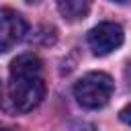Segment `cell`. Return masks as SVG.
I'll list each match as a JSON object with an SVG mask.
<instances>
[{
  "instance_id": "obj_1",
  "label": "cell",
  "mask_w": 131,
  "mask_h": 131,
  "mask_svg": "<svg viewBox=\"0 0 131 131\" xmlns=\"http://www.w3.org/2000/svg\"><path fill=\"white\" fill-rule=\"evenodd\" d=\"M45 96V82L41 76V59L33 53H23L10 63L8 100L14 111L29 113Z\"/></svg>"
},
{
  "instance_id": "obj_2",
  "label": "cell",
  "mask_w": 131,
  "mask_h": 131,
  "mask_svg": "<svg viewBox=\"0 0 131 131\" xmlns=\"http://www.w3.org/2000/svg\"><path fill=\"white\" fill-rule=\"evenodd\" d=\"M115 90V82L108 74L104 72H90L86 76H82L76 86H74V96L78 100V104H82L84 108L96 111L102 108Z\"/></svg>"
},
{
  "instance_id": "obj_3",
  "label": "cell",
  "mask_w": 131,
  "mask_h": 131,
  "mask_svg": "<svg viewBox=\"0 0 131 131\" xmlns=\"http://www.w3.org/2000/svg\"><path fill=\"white\" fill-rule=\"evenodd\" d=\"M125 41V33L117 23H100L88 33V45L94 55H108Z\"/></svg>"
},
{
  "instance_id": "obj_4",
  "label": "cell",
  "mask_w": 131,
  "mask_h": 131,
  "mask_svg": "<svg viewBox=\"0 0 131 131\" xmlns=\"http://www.w3.org/2000/svg\"><path fill=\"white\" fill-rule=\"evenodd\" d=\"M27 33V20L12 8H0V53L10 51L23 41Z\"/></svg>"
},
{
  "instance_id": "obj_5",
  "label": "cell",
  "mask_w": 131,
  "mask_h": 131,
  "mask_svg": "<svg viewBox=\"0 0 131 131\" xmlns=\"http://www.w3.org/2000/svg\"><path fill=\"white\" fill-rule=\"evenodd\" d=\"M57 10L66 20H80L88 14L90 4L84 0H59L57 2Z\"/></svg>"
},
{
  "instance_id": "obj_6",
  "label": "cell",
  "mask_w": 131,
  "mask_h": 131,
  "mask_svg": "<svg viewBox=\"0 0 131 131\" xmlns=\"http://www.w3.org/2000/svg\"><path fill=\"white\" fill-rule=\"evenodd\" d=\"M119 119L123 121V123H127V125H131V104H127L121 113H119Z\"/></svg>"
},
{
  "instance_id": "obj_7",
  "label": "cell",
  "mask_w": 131,
  "mask_h": 131,
  "mask_svg": "<svg viewBox=\"0 0 131 131\" xmlns=\"http://www.w3.org/2000/svg\"><path fill=\"white\" fill-rule=\"evenodd\" d=\"M0 131H10V129H0Z\"/></svg>"
}]
</instances>
